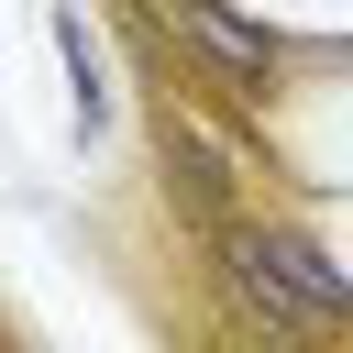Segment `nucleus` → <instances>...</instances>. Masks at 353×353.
Wrapping results in <instances>:
<instances>
[{
  "instance_id": "nucleus-3",
  "label": "nucleus",
  "mask_w": 353,
  "mask_h": 353,
  "mask_svg": "<svg viewBox=\"0 0 353 353\" xmlns=\"http://www.w3.org/2000/svg\"><path fill=\"white\" fill-rule=\"evenodd\" d=\"M55 55H66V77H77V132H99V121H110V77H99V44H88L77 11H55Z\"/></svg>"
},
{
  "instance_id": "nucleus-2",
  "label": "nucleus",
  "mask_w": 353,
  "mask_h": 353,
  "mask_svg": "<svg viewBox=\"0 0 353 353\" xmlns=\"http://www.w3.org/2000/svg\"><path fill=\"white\" fill-rule=\"evenodd\" d=\"M165 22H176V33H199L232 77H254V88L276 77V33H265V22H243V11H221V0H165Z\"/></svg>"
},
{
  "instance_id": "nucleus-1",
  "label": "nucleus",
  "mask_w": 353,
  "mask_h": 353,
  "mask_svg": "<svg viewBox=\"0 0 353 353\" xmlns=\"http://www.w3.org/2000/svg\"><path fill=\"white\" fill-rule=\"evenodd\" d=\"M243 232H254L265 276H276V287H287V298L309 309V331H320V320H353V276H342V265H331V254H320L309 232H265V221H243Z\"/></svg>"
}]
</instances>
